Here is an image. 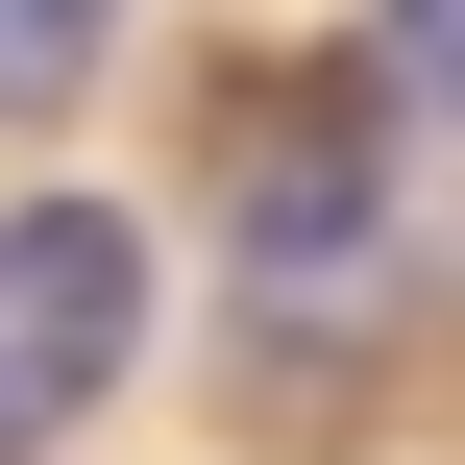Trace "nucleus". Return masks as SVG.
Returning <instances> with one entry per match:
<instances>
[{
    "instance_id": "1",
    "label": "nucleus",
    "mask_w": 465,
    "mask_h": 465,
    "mask_svg": "<svg viewBox=\"0 0 465 465\" xmlns=\"http://www.w3.org/2000/svg\"><path fill=\"white\" fill-rule=\"evenodd\" d=\"M147 368V221L123 196H0V465H49Z\"/></svg>"
},
{
    "instance_id": "2",
    "label": "nucleus",
    "mask_w": 465,
    "mask_h": 465,
    "mask_svg": "<svg viewBox=\"0 0 465 465\" xmlns=\"http://www.w3.org/2000/svg\"><path fill=\"white\" fill-rule=\"evenodd\" d=\"M98 49H123V0H0V98H74Z\"/></svg>"
},
{
    "instance_id": "3",
    "label": "nucleus",
    "mask_w": 465,
    "mask_h": 465,
    "mask_svg": "<svg viewBox=\"0 0 465 465\" xmlns=\"http://www.w3.org/2000/svg\"><path fill=\"white\" fill-rule=\"evenodd\" d=\"M368 74H392V98H441V123H465V0H392V49H368Z\"/></svg>"
}]
</instances>
